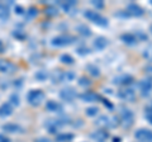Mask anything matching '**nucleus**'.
<instances>
[{
  "instance_id": "obj_46",
  "label": "nucleus",
  "mask_w": 152,
  "mask_h": 142,
  "mask_svg": "<svg viewBox=\"0 0 152 142\" xmlns=\"http://www.w3.org/2000/svg\"><path fill=\"white\" fill-rule=\"evenodd\" d=\"M4 52V45H3V42L0 41V53H3Z\"/></svg>"
},
{
  "instance_id": "obj_4",
  "label": "nucleus",
  "mask_w": 152,
  "mask_h": 142,
  "mask_svg": "<svg viewBox=\"0 0 152 142\" xmlns=\"http://www.w3.org/2000/svg\"><path fill=\"white\" fill-rule=\"evenodd\" d=\"M84 17L86 18L88 20L93 22L94 24H96V26L102 27V28H105V27L109 26V20L107 19V18L104 15H102L100 13L95 12V10H85L84 12Z\"/></svg>"
},
{
  "instance_id": "obj_3",
  "label": "nucleus",
  "mask_w": 152,
  "mask_h": 142,
  "mask_svg": "<svg viewBox=\"0 0 152 142\" xmlns=\"http://www.w3.org/2000/svg\"><path fill=\"white\" fill-rule=\"evenodd\" d=\"M67 118H50L45 122V128L52 135L58 133L60 128H62L65 124H67Z\"/></svg>"
},
{
  "instance_id": "obj_18",
  "label": "nucleus",
  "mask_w": 152,
  "mask_h": 142,
  "mask_svg": "<svg viewBox=\"0 0 152 142\" xmlns=\"http://www.w3.org/2000/svg\"><path fill=\"white\" fill-rule=\"evenodd\" d=\"M108 45H109V41L105 38V37H103V36L96 37L95 41H94V48L96 51H103Z\"/></svg>"
},
{
  "instance_id": "obj_32",
  "label": "nucleus",
  "mask_w": 152,
  "mask_h": 142,
  "mask_svg": "<svg viewBox=\"0 0 152 142\" xmlns=\"http://www.w3.org/2000/svg\"><path fill=\"white\" fill-rule=\"evenodd\" d=\"M76 78L75 72L72 71H64V75H62V83L64 81H71V80H74Z\"/></svg>"
},
{
  "instance_id": "obj_30",
  "label": "nucleus",
  "mask_w": 152,
  "mask_h": 142,
  "mask_svg": "<svg viewBox=\"0 0 152 142\" xmlns=\"http://www.w3.org/2000/svg\"><path fill=\"white\" fill-rule=\"evenodd\" d=\"M79 85L81 88H89L91 85V80L86 76H81V78H79Z\"/></svg>"
},
{
  "instance_id": "obj_23",
  "label": "nucleus",
  "mask_w": 152,
  "mask_h": 142,
  "mask_svg": "<svg viewBox=\"0 0 152 142\" xmlns=\"http://www.w3.org/2000/svg\"><path fill=\"white\" fill-rule=\"evenodd\" d=\"M60 5L62 7V9L66 13H71V10L77 5V1H75V0H70V1H60Z\"/></svg>"
},
{
  "instance_id": "obj_49",
  "label": "nucleus",
  "mask_w": 152,
  "mask_h": 142,
  "mask_svg": "<svg viewBox=\"0 0 152 142\" xmlns=\"http://www.w3.org/2000/svg\"><path fill=\"white\" fill-rule=\"evenodd\" d=\"M150 4H151V5H152V0H150Z\"/></svg>"
},
{
  "instance_id": "obj_6",
  "label": "nucleus",
  "mask_w": 152,
  "mask_h": 142,
  "mask_svg": "<svg viewBox=\"0 0 152 142\" xmlns=\"http://www.w3.org/2000/svg\"><path fill=\"white\" fill-rule=\"evenodd\" d=\"M75 42H76V37L70 34H61V36L53 37L51 41V45L53 47H66L75 43Z\"/></svg>"
},
{
  "instance_id": "obj_7",
  "label": "nucleus",
  "mask_w": 152,
  "mask_h": 142,
  "mask_svg": "<svg viewBox=\"0 0 152 142\" xmlns=\"http://www.w3.org/2000/svg\"><path fill=\"white\" fill-rule=\"evenodd\" d=\"M117 97L124 102H133L136 99V93L132 88L124 86V88H121L119 90L117 91Z\"/></svg>"
},
{
  "instance_id": "obj_1",
  "label": "nucleus",
  "mask_w": 152,
  "mask_h": 142,
  "mask_svg": "<svg viewBox=\"0 0 152 142\" xmlns=\"http://www.w3.org/2000/svg\"><path fill=\"white\" fill-rule=\"evenodd\" d=\"M118 119H119V124L123 126V128L129 130L133 126V123H134V113H133L129 108L122 105V107H119Z\"/></svg>"
},
{
  "instance_id": "obj_8",
  "label": "nucleus",
  "mask_w": 152,
  "mask_h": 142,
  "mask_svg": "<svg viewBox=\"0 0 152 142\" xmlns=\"http://www.w3.org/2000/svg\"><path fill=\"white\" fill-rule=\"evenodd\" d=\"M124 12L127 13L128 18H129V17H137V18H140V17H142L145 14L143 8H141L138 4H136V3H129L127 5Z\"/></svg>"
},
{
  "instance_id": "obj_27",
  "label": "nucleus",
  "mask_w": 152,
  "mask_h": 142,
  "mask_svg": "<svg viewBox=\"0 0 152 142\" xmlns=\"http://www.w3.org/2000/svg\"><path fill=\"white\" fill-rule=\"evenodd\" d=\"M60 61H61L62 64H65V65H74V62H75L74 57H72V56H70L69 53L61 55V56H60Z\"/></svg>"
},
{
  "instance_id": "obj_16",
  "label": "nucleus",
  "mask_w": 152,
  "mask_h": 142,
  "mask_svg": "<svg viewBox=\"0 0 152 142\" xmlns=\"http://www.w3.org/2000/svg\"><path fill=\"white\" fill-rule=\"evenodd\" d=\"M90 137L96 142H107V140L109 138V133H108V131L99 128L96 131L91 132V133H90Z\"/></svg>"
},
{
  "instance_id": "obj_2",
  "label": "nucleus",
  "mask_w": 152,
  "mask_h": 142,
  "mask_svg": "<svg viewBox=\"0 0 152 142\" xmlns=\"http://www.w3.org/2000/svg\"><path fill=\"white\" fill-rule=\"evenodd\" d=\"M95 126H98L100 130H112L117 128L119 126V119L117 116H100L96 118V121L94 122Z\"/></svg>"
},
{
  "instance_id": "obj_19",
  "label": "nucleus",
  "mask_w": 152,
  "mask_h": 142,
  "mask_svg": "<svg viewBox=\"0 0 152 142\" xmlns=\"http://www.w3.org/2000/svg\"><path fill=\"white\" fill-rule=\"evenodd\" d=\"M46 109L50 112H55V113H62L64 108L60 103H57L55 100H48L46 103Z\"/></svg>"
},
{
  "instance_id": "obj_45",
  "label": "nucleus",
  "mask_w": 152,
  "mask_h": 142,
  "mask_svg": "<svg viewBox=\"0 0 152 142\" xmlns=\"http://www.w3.org/2000/svg\"><path fill=\"white\" fill-rule=\"evenodd\" d=\"M15 12H17V14H23V12H24V9L20 8V7H15Z\"/></svg>"
},
{
  "instance_id": "obj_41",
  "label": "nucleus",
  "mask_w": 152,
  "mask_h": 142,
  "mask_svg": "<svg viewBox=\"0 0 152 142\" xmlns=\"http://www.w3.org/2000/svg\"><path fill=\"white\" fill-rule=\"evenodd\" d=\"M13 36L14 37H17V38H19V40H24L26 38V33H23L22 31H14L13 32Z\"/></svg>"
},
{
  "instance_id": "obj_39",
  "label": "nucleus",
  "mask_w": 152,
  "mask_h": 142,
  "mask_svg": "<svg viewBox=\"0 0 152 142\" xmlns=\"http://www.w3.org/2000/svg\"><path fill=\"white\" fill-rule=\"evenodd\" d=\"M37 14H38V10L36 8H29L28 9V12H27L28 18H34V17H37Z\"/></svg>"
},
{
  "instance_id": "obj_48",
  "label": "nucleus",
  "mask_w": 152,
  "mask_h": 142,
  "mask_svg": "<svg viewBox=\"0 0 152 142\" xmlns=\"http://www.w3.org/2000/svg\"><path fill=\"white\" fill-rule=\"evenodd\" d=\"M150 32H151V34H152V24L150 26Z\"/></svg>"
},
{
  "instance_id": "obj_14",
  "label": "nucleus",
  "mask_w": 152,
  "mask_h": 142,
  "mask_svg": "<svg viewBox=\"0 0 152 142\" xmlns=\"http://www.w3.org/2000/svg\"><path fill=\"white\" fill-rule=\"evenodd\" d=\"M79 98L81 100L86 102V103H94V102H100L102 100V97L99 94L94 93V91H85V93H81L79 95Z\"/></svg>"
},
{
  "instance_id": "obj_12",
  "label": "nucleus",
  "mask_w": 152,
  "mask_h": 142,
  "mask_svg": "<svg viewBox=\"0 0 152 142\" xmlns=\"http://www.w3.org/2000/svg\"><path fill=\"white\" fill-rule=\"evenodd\" d=\"M76 97H77V94L72 86H66L60 90V98L65 102H72Z\"/></svg>"
},
{
  "instance_id": "obj_35",
  "label": "nucleus",
  "mask_w": 152,
  "mask_h": 142,
  "mask_svg": "<svg viewBox=\"0 0 152 142\" xmlns=\"http://www.w3.org/2000/svg\"><path fill=\"white\" fill-rule=\"evenodd\" d=\"M34 78L37 80H39V81H43V80L48 78V74H47V71H38V72H36Z\"/></svg>"
},
{
  "instance_id": "obj_5",
  "label": "nucleus",
  "mask_w": 152,
  "mask_h": 142,
  "mask_svg": "<svg viewBox=\"0 0 152 142\" xmlns=\"http://www.w3.org/2000/svg\"><path fill=\"white\" fill-rule=\"evenodd\" d=\"M46 99V94L41 89H32L27 94V102L31 104L32 107H38L41 105L43 100Z\"/></svg>"
},
{
  "instance_id": "obj_15",
  "label": "nucleus",
  "mask_w": 152,
  "mask_h": 142,
  "mask_svg": "<svg viewBox=\"0 0 152 142\" xmlns=\"http://www.w3.org/2000/svg\"><path fill=\"white\" fill-rule=\"evenodd\" d=\"M1 130L4 132H7V133H23L24 132V128H23L22 126H19L18 123H7V124H4L1 127Z\"/></svg>"
},
{
  "instance_id": "obj_17",
  "label": "nucleus",
  "mask_w": 152,
  "mask_h": 142,
  "mask_svg": "<svg viewBox=\"0 0 152 142\" xmlns=\"http://www.w3.org/2000/svg\"><path fill=\"white\" fill-rule=\"evenodd\" d=\"M121 40L123 43H126L127 46H134L140 42L137 40V37L134 36V33H123L121 36Z\"/></svg>"
},
{
  "instance_id": "obj_34",
  "label": "nucleus",
  "mask_w": 152,
  "mask_h": 142,
  "mask_svg": "<svg viewBox=\"0 0 152 142\" xmlns=\"http://www.w3.org/2000/svg\"><path fill=\"white\" fill-rule=\"evenodd\" d=\"M76 52H77V55H80V56H86L91 51H90V48H88L86 46H80V47L76 48Z\"/></svg>"
},
{
  "instance_id": "obj_24",
  "label": "nucleus",
  "mask_w": 152,
  "mask_h": 142,
  "mask_svg": "<svg viewBox=\"0 0 152 142\" xmlns=\"http://www.w3.org/2000/svg\"><path fill=\"white\" fill-rule=\"evenodd\" d=\"M86 71L90 75H91V76H94V78H99V76H100V69H99L96 65H94V64H88L86 65Z\"/></svg>"
},
{
  "instance_id": "obj_21",
  "label": "nucleus",
  "mask_w": 152,
  "mask_h": 142,
  "mask_svg": "<svg viewBox=\"0 0 152 142\" xmlns=\"http://www.w3.org/2000/svg\"><path fill=\"white\" fill-rule=\"evenodd\" d=\"M74 138H75V135L70 133V132H62V133L56 135V142H71Z\"/></svg>"
},
{
  "instance_id": "obj_28",
  "label": "nucleus",
  "mask_w": 152,
  "mask_h": 142,
  "mask_svg": "<svg viewBox=\"0 0 152 142\" xmlns=\"http://www.w3.org/2000/svg\"><path fill=\"white\" fill-rule=\"evenodd\" d=\"M62 75H64V71H60V70L55 71L53 75H52V83H53V84L62 83Z\"/></svg>"
},
{
  "instance_id": "obj_26",
  "label": "nucleus",
  "mask_w": 152,
  "mask_h": 142,
  "mask_svg": "<svg viewBox=\"0 0 152 142\" xmlns=\"http://www.w3.org/2000/svg\"><path fill=\"white\" fill-rule=\"evenodd\" d=\"M145 118H146V121L152 126V102L145 107Z\"/></svg>"
},
{
  "instance_id": "obj_11",
  "label": "nucleus",
  "mask_w": 152,
  "mask_h": 142,
  "mask_svg": "<svg viewBox=\"0 0 152 142\" xmlns=\"http://www.w3.org/2000/svg\"><path fill=\"white\" fill-rule=\"evenodd\" d=\"M134 138L140 142H152V131L147 128H138L134 132Z\"/></svg>"
},
{
  "instance_id": "obj_20",
  "label": "nucleus",
  "mask_w": 152,
  "mask_h": 142,
  "mask_svg": "<svg viewBox=\"0 0 152 142\" xmlns=\"http://www.w3.org/2000/svg\"><path fill=\"white\" fill-rule=\"evenodd\" d=\"M12 113H13V105L9 102L4 103L3 105H0V117H1V118L12 116Z\"/></svg>"
},
{
  "instance_id": "obj_43",
  "label": "nucleus",
  "mask_w": 152,
  "mask_h": 142,
  "mask_svg": "<svg viewBox=\"0 0 152 142\" xmlns=\"http://www.w3.org/2000/svg\"><path fill=\"white\" fill-rule=\"evenodd\" d=\"M34 142H52L50 138H47V137H39V138H37Z\"/></svg>"
},
{
  "instance_id": "obj_10",
  "label": "nucleus",
  "mask_w": 152,
  "mask_h": 142,
  "mask_svg": "<svg viewBox=\"0 0 152 142\" xmlns=\"http://www.w3.org/2000/svg\"><path fill=\"white\" fill-rule=\"evenodd\" d=\"M138 89H140V91H141V95L143 97V98L148 97L150 94L152 93V80L148 79V78L142 79L141 81L138 83Z\"/></svg>"
},
{
  "instance_id": "obj_31",
  "label": "nucleus",
  "mask_w": 152,
  "mask_h": 142,
  "mask_svg": "<svg viewBox=\"0 0 152 142\" xmlns=\"http://www.w3.org/2000/svg\"><path fill=\"white\" fill-rule=\"evenodd\" d=\"M85 113H86L88 117H96L99 113V108L98 107H89L85 109Z\"/></svg>"
},
{
  "instance_id": "obj_29",
  "label": "nucleus",
  "mask_w": 152,
  "mask_h": 142,
  "mask_svg": "<svg viewBox=\"0 0 152 142\" xmlns=\"http://www.w3.org/2000/svg\"><path fill=\"white\" fill-rule=\"evenodd\" d=\"M45 13H46L47 17H57L58 15V9H57L56 7H53V5H50V7L46 8Z\"/></svg>"
},
{
  "instance_id": "obj_38",
  "label": "nucleus",
  "mask_w": 152,
  "mask_h": 142,
  "mask_svg": "<svg viewBox=\"0 0 152 142\" xmlns=\"http://www.w3.org/2000/svg\"><path fill=\"white\" fill-rule=\"evenodd\" d=\"M134 36L137 37V40L138 41H147L148 40V36L145 34L143 32H137V33H134Z\"/></svg>"
},
{
  "instance_id": "obj_40",
  "label": "nucleus",
  "mask_w": 152,
  "mask_h": 142,
  "mask_svg": "<svg viewBox=\"0 0 152 142\" xmlns=\"http://www.w3.org/2000/svg\"><path fill=\"white\" fill-rule=\"evenodd\" d=\"M100 102H103L104 107H107L109 111H113V109H114V105H113V104H112L108 100V99H105V98H102V100H100Z\"/></svg>"
},
{
  "instance_id": "obj_44",
  "label": "nucleus",
  "mask_w": 152,
  "mask_h": 142,
  "mask_svg": "<svg viewBox=\"0 0 152 142\" xmlns=\"http://www.w3.org/2000/svg\"><path fill=\"white\" fill-rule=\"evenodd\" d=\"M0 142H10V140H9L5 135L0 133Z\"/></svg>"
},
{
  "instance_id": "obj_33",
  "label": "nucleus",
  "mask_w": 152,
  "mask_h": 142,
  "mask_svg": "<svg viewBox=\"0 0 152 142\" xmlns=\"http://www.w3.org/2000/svg\"><path fill=\"white\" fill-rule=\"evenodd\" d=\"M142 56H143V59L147 60L148 62H152V46H150L148 48H146L142 52Z\"/></svg>"
},
{
  "instance_id": "obj_9",
  "label": "nucleus",
  "mask_w": 152,
  "mask_h": 142,
  "mask_svg": "<svg viewBox=\"0 0 152 142\" xmlns=\"http://www.w3.org/2000/svg\"><path fill=\"white\" fill-rule=\"evenodd\" d=\"M132 83H134V78L129 74H122V75H118L113 79V84L114 85H119V86H128L131 85Z\"/></svg>"
},
{
  "instance_id": "obj_37",
  "label": "nucleus",
  "mask_w": 152,
  "mask_h": 142,
  "mask_svg": "<svg viewBox=\"0 0 152 142\" xmlns=\"http://www.w3.org/2000/svg\"><path fill=\"white\" fill-rule=\"evenodd\" d=\"M9 103H10L12 105H15V107H18V105H19V97H18V94H12V95H10V100H9Z\"/></svg>"
},
{
  "instance_id": "obj_42",
  "label": "nucleus",
  "mask_w": 152,
  "mask_h": 142,
  "mask_svg": "<svg viewBox=\"0 0 152 142\" xmlns=\"http://www.w3.org/2000/svg\"><path fill=\"white\" fill-rule=\"evenodd\" d=\"M145 72H146V76L152 80V65H148L145 67Z\"/></svg>"
},
{
  "instance_id": "obj_47",
  "label": "nucleus",
  "mask_w": 152,
  "mask_h": 142,
  "mask_svg": "<svg viewBox=\"0 0 152 142\" xmlns=\"http://www.w3.org/2000/svg\"><path fill=\"white\" fill-rule=\"evenodd\" d=\"M113 142H121V138H119V137H118V138H117V137H114V138H113Z\"/></svg>"
},
{
  "instance_id": "obj_25",
  "label": "nucleus",
  "mask_w": 152,
  "mask_h": 142,
  "mask_svg": "<svg viewBox=\"0 0 152 142\" xmlns=\"http://www.w3.org/2000/svg\"><path fill=\"white\" fill-rule=\"evenodd\" d=\"M10 17V10H9L8 5L0 3V19L1 20H7Z\"/></svg>"
},
{
  "instance_id": "obj_22",
  "label": "nucleus",
  "mask_w": 152,
  "mask_h": 142,
  "mask_svg": "<svg viewBox=\"0 0 152 142\" xmlns=\"http://www.w3.org/2000/svg\"><path fill=\"white\" fill-rule=\"evenodd\" d=\"M76 32H79V34H81L83 37H91L93 34V32L91 29L86 26V24H79L77 27H76Z\"/></svg>"
},
{
  "instance_id": "obj_36",
  "label": "nucleus",
  "mask_w": 152,
  "mask_h": 142,
  "mask_svg": "<svg viewBox=\"0 0 152 142\" xmlns=\"http://www.w3.org/2000/svg\"><path fill=\"white\" fill-rule=\"evenodd\" d=\"M90 3H91V5H93L94 8H96V9H103L104 5H105L103 0H91Z\"/></svg>"
},
{
  "instance_id": "obj_13",
  "label": "nucleus",
  "mask_w": 152,
  "mask_h": 142,
  "mask_svg": "<svg viewBox=\"0 0 152 142\" xmlns=\"http://www.w3.org/2000/svg\"><path fill=\"white\" fill-rule=\"evenodd\" d=\"M17 66L14 65L13 62L8 60H0V72L3 74H7V75H10L13 72H15L17 71Z\"/></svg>"
}]
</instances>
